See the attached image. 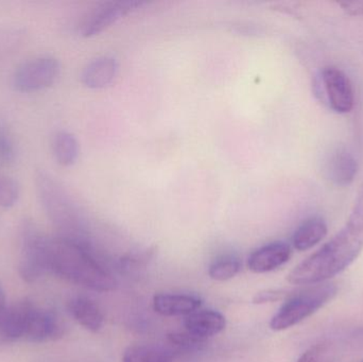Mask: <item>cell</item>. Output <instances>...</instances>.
Masks as SVG:
<instances>
[{
    "instance_id": "cell-25",
    "label": "cell",
    "mask_w": 363,
    "mask_h": 362,
    "mask_svg": "<svg viewBox=\"0 0 363 362\" xmlns=\"http://www.w3.org/2000/svg\"><path fill=\"white\" fill-rule=\"evenodd\" d=\"M287 295H289L284 290L260 291V293H256L255 297L253 298V303H273V302H277L279 301V300L284 299V298L287 297Z\"/></svg>"
},
{
    "instance_id": "cell-11",
    "label": "cell",
    "mask_w": 363,
    "mask_h": 362,
    "mask_svg": "<svg viewBox=\"0 0 363 362\" xmlns=\"http://www.w3.org/2000/svg\"><path fill=\"white\" fill-rule=\"evenodd\" d=\"M35 305L29 300H23L9 306L4 322L0 327V342H12L23 338L30 315Z\"/></svg>"
},
{
    "instance_id": "cell-7",
    "label": "cell",
    "mask_w": 363,
    "mask_h": 362,
    "mask_svg": "<svg viewBox=\"0 0 363 362\" xmlns=\"http://www.w3.org/2000/svg\"><path fill=\"white\" fill-rule=\"evenodd\" d=\"M143 1H106L91 9L80 25V34L84 38H91L102 33L104 30L116 23L119 19L133 11L142 8Z\"/></svg>"
},
{
    "instance_id": "cell-13",
    "label": "cell",
    "mask_w": 363,
    "mask_h": 362,
    "mask_svg": "<svg viewBox=\"0 0 363 362\" xmlns=\"http://www.w3.org/2000/svg\"><path fill=\"white\" fill-rule=\"evenodd\" d=\"M118 68V62L115 57L108 55L98 57L85 66L81 74V82L87 89H104L116 78Z\"/></svg>"
},
{
    "instance_id": "cell-3",
    "label": "cell",
    "mask_w": 363,
    "mask_h": 362,
    "mask_svg": "<svg viewBox=\"0 0 363 362\" xmlns=\"http://www.w3.org/2000/svg\"><path fill=\"white\" fill-rule=\"evenodd\" d=\"M35 186L40 205L53 225L59 230V237L79 242L80 217L65 189L45 170L36 172Z\"/></svg>"
},
{
    "instance_id": "cell-16",
    "label": "cell",
    "mask_w": 363,
    "mask_h": 362,
    "mask_svg": "<svg viewBox=\"0 0 363 362\" xmlns=\"http://www.w3.org/2000/svg\"><path fill=\"white\" fill-rule=\"evenodd\" d=\"M328 225L319 217L304 221L294 232L292 244L300 252L311 250L322 242L328 235Z\"/></svg>"
},
{
    "instance_id": "cell-2",
    "label": "cell",
    "mask_w": 363,
    "mask_h": 362,
    "mask_svg": "<svg viewBox=\"0 0 363 362\" xmlns=\"http://www.w3.org/2000/svg\"><path fill=\"white\" fill-rule=\"evenodd\" d=\"M48 268L68 282L99 293L113 291L117 286L116 280L96 261L86 244L67 238H49Z\"/></svg>"
},
{
    "instance_id": "cell-10",
    "label": "cell",
    "mask_w": 363,
    "mask_h": 362,
    "mask_svg": "<svg viewBox=\"0 0 363 362\" xmlns=\"http://www.w3.org/2000/svg\"><path fill=\"white\" fill-rule=\"evenodd\" d=\"M289 244L283 242H270L254 251L247 259V268L254 273L262 274L277 270L291 259Z\"/></svg>"
},
{
    "instance_id": "cell-15",
    "label": "cell",
    "mask_w": 363,
    "mask_h": 362,
    "mask_svg": "<svg viewBox=\"0 0 363 362\" xmlns=\"http://www.w3.org/2000/svg\"><path fill=\"white\" fill-rule=\"evenodd\" d=\"M68 310L72 318L87 331L98 333L104 327V314L93 300L85 297L74 298L68 304Z\"/></svg>"
},
{
    "instance_id": "cell-26",
    "label": "cell",
    "mask_w": 363,
    "mask_h": 362,
    "mask_svg": "<svg viewBox=\"0 0 363 362\" xmlns=\"http://www.w3.org/2000/svg\"><path fill=\"white\" fill-rule=\"evenodd\" d=\"M343 10L350 15H363V1H345L340 2Z\"/></svg>"
},
{
    "instance_id": "cell-18",
    "label": "cell",
    "mask_w": 363,
    "mask_h": 362,
    "mask_svg": "<svg viewBox=\"0 0 363 362\" xmlns=\"http://www.w3.org/2000/svg\"><path fill=\"white\" fill-rule=\"evenodd\" d=\"M52 153L57 164L63 167H70L78 161L80 144L70 132L57 131L52 138Z\"/></svg>"
},
{
    "instance_id": "cell-14",
    "label": "cell",
    "mask_w": 363,
    "mask_h": 362,
    "mask_svg": "<svg viewBox=\"0 0 363 362\" xmlns=\"http://www.w3.org/2000/svg\"><path fill=\"white\" fill-rule=\"evenodd\" d=\"M201 305V300L192 295L160 293L153 298V310L165 317H187L196 312Z\"/></svg>"
},
{
    "instance_id": "cell-17",
    "label": "cell",
    "mask_w": 363,
    "mask_h": 362,
    "mask_svg": "<svg viewBox=\"0 0 363 362\" xmlns=\"http://www.w3.org/2000/svg\"><path fill=\"white\" fill-rule=\"evenodd\" d=\"M358 171L357 161L345 149H339L328 163L330 180L338 185H349L353 182Z\"/></svg>"
},
{
    "instance_id": "cell-4",
    "label": "cell",
    "mask_w": 363,
    "mask_h": 362,
    "mask_svg": "<svg viewBox=\"0 0 363 362\" xmlns=\"http://www.w3.org/2000/svg\"><path fill=\"white\" fill-rule=\"evenodd\" d=\"M338 293L333 283L313 285L305 290L290 295L270 321V329L275 332L286 331L300 324L330 303Z\"/></svg>"
},
{
    "instance_id": "cell-21",
    "label": "cell",
    "mask_w": 363,
    "mask_h": 362,
    "mask_svg": "<svg viewBox=\"0 0 363 362\" xmlns=\"http://www.w3.org/2000/svg\"><path fill=\"white\" fill-rule=\"evenodd\" d=\"M241 263L238 259L233 256H223L216 259L208 269V276L211 280L225 282L232 280L240 272Z\"/></svg>"
},
{
    "instance_id": "cell-5",
    "label": "cell",
    "mask_w": 363,
    "mask_h": 362,
    "mask_svg": "<svg viewBox=\"0 0 363 362\" xmlns=\"http://www.w3.org/2000/svg\"><path fill=\"white\" fill-rule=\"evenodd\" d=\"M49 238L32 220H23L21 227V257L18 272L25 282L34 283L48 268Z\"/></svg>"
},
{
    "instance_id": "cell-24",
    "label": "cell",
    "mask_w": 363,
    "mask_h": 362,
    "mask_svg": "<svg viewBox=\"0 0 363 362\" xmlns=\"http://www.w3.org/2000/svg\"><path fill=\"white\" fill-rule=\"evenodd\" d=\"M23 38V32L16 28L0 30V60L18 48Z\"/></svg>"
},
{
    "instance_id": "cell-12",
    "label": "cell",
    "mask_w": 363,
    "mask_h": 362,
    "mask_svg": "<svg viewBox=\"0 0 363 362\" xmlns=\"http://www.w3.org/2000/svg\"><path fill=\"white\" fill-rule=\"evenodd\" d=\"M184 327L188 334L205 341L224 331L226 319L216 310H196L186 317Z\"/></svg>"
},
{
    "instance_id": "cell-9",
    "label": "cell",
    "mask_w": 363,
    "mask_h": 362,
    "mask_svg": "<svg viewBox=\"0 0 363 362\" xmlns=\"http://www.w3.org/2000/svg\"><path fill=\"white\" fill-rule=\"evenodd\" d=\"M64 334V327L55 312L34 307L26 327L23 339L33 344L57 340Z\"/></svg>"
},
{
    "instance_id": "cell-23",
    "label": "cell",
    "mask_w": 363,
    "mask_h": 362,
    "mask_svg": "<svg viewBox=\"0 0 363 362\" xmlns=\"http://www.w3.org/2000/svg\"><path fill=\"white\" fill-rule=\"evenodd\" d=\"M16 147L8 125L0 120V161L11 164L16 159Z\"/></svg>"
},
{
    "instance_id": "cell-22",
    "label": "cell",
    "mask_w": 363,
    "mask_h": 362,
    "mask_svg": "<svg viewBox=\"0 0 363 362\" xmlns=\"http://www.w3.org/2000/svg\"><path fill=\"white\" fill-rule=\"evenodd\" d=\"M21 187L11 176H0V208H11L18 202Z\"/></svg>"
},
{
    "instance_id": "cell-27",
    "label": "cell",
    "mask_w": 363,
    "mask_h": 362,
    "mask_svg": "<svg viewBox=\"0 0 363 362\" xmlns=\"http://www.w3.org/2000/svg\"><path fill=\"white\" fill-rule=\"evenodd\" d=\"M8 308L9 305L6 303V295H4V289L0 287V327H1L2 322H4Z\"/></svg>"
},
{
    "instance_id": "cell-6",
    "label": "cell",
    "mask_w": 363,
    "mask_h": 362,
    "mask_svg": "<svg viewBox=\"0 0 363 362\" xmlns=\"http://www.w3.org/2000/svg\"><path fill=\"white\" fill-rule=\"evenodd\" d=\"M61 72L57 57L40 55L21 64L12 77L13 89L19 93H36L55 84Z\"/></svg>"
},
{
    "instance_id": "cell-19",
    "label": "cell",
    "mask_w": 363,
    "mask_h": 362,
    "mask_svg": "<svg viewBox=\"0 0 363 362\" xmlns=\"http://www.w3.org/2000/svg\"><path fill=\"white\" fill-rule=\"evenodd\" d=\"M174 351L157 344H135L123 353V362H172Z\"/></svg>"
},
{
    "instance_id": "cell-8",
    "label": "cell",
    "mask_w": 363,
    "mask_h": 362,
    "mask_svg": "<svg viewBox=\"0 0 363 362\" xmlns=\"http://www.w3.org/2000/svg\"><path fill=\"white\" fill-rule=\"evenodd\" d=\"M322 81L333 110L340 114L351 112L354 106V91L349 77L337 67H326Z\"/></svg>"
},
{
    "instance_id": "cell-1",
    "label": "cell",
    "mask_w": 363,
    "mask_h": 362,
    "mask_svg": "<svg viewBox=\"0 0 363 362\" xmlns=\"http://www.w3.org/2000/svg\"><path fill=\"white\" fill-rule=\"evenodd\" d=\"M363 250V182L353 212L345 227L317 252L298 264L287 281L298 286H313L332 280L347 270Z\"/></svg>"
},
{
    "instance_id": "cell-20",
    "label": "cell",
    "mask_w": 363,
    "mask_h": 362,
    "mask_svg": "<svg viewBox=\"0 0 363 362\" xmlns=\"http://www.w3.org/2000/svg\"><path fill=\"white\" fill-rule=\"evenodd\" d=\"M338 359V346L332 341H322L305 351L296 362H337Z\"/></svg>"
}]
</instances>
